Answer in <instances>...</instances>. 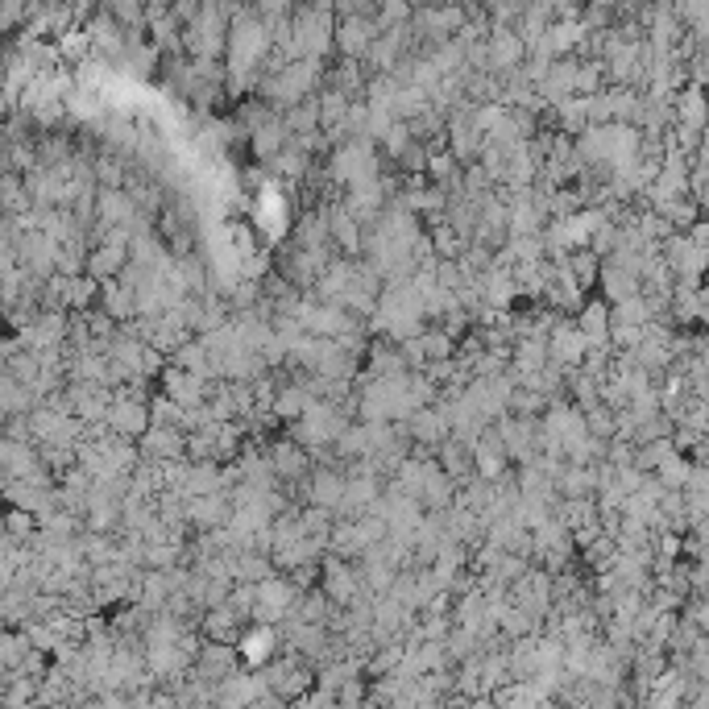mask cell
<instances>
[{"label": "cell", "mask_w": 709, "mask_h": 709, "mask_svg": "<svg viewBox=\"0 0 709 709\" xmlns=\"http://www.w3.org/2000/svg\"><path fill=\"white\" fill-rule=\"evenodd\" d=\"M121 415H117V428L121 432H141V428H146V411H141V407H117Z\"/></svg>", "instance_id": "1"}]
</instances>
